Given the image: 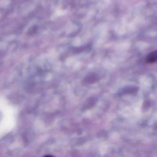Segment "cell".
Masks as SVG:
<instances>
[{"mask_svg": "<svg viewBox=\"0 0 157 157\" xmlns=\"http://www.w3.org/2000/svg\"><path fill=\"white\" fill-rule=\"evenodd\" d=\"M157 59V51L151 52L147 57V63H153L156 62Z\"/></svg>", "mask_w": 157, "mask_h": 157, "instance_id": "obj_1", "label": "cell"}]
</instances>
